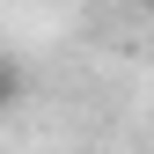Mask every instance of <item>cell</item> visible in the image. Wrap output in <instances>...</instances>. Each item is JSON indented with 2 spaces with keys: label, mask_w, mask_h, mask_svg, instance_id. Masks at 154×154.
I'll return each instance as SVG.
<instances>
[{
  "label": "cell",
  "mask_w": 154,
  "mask_h": 154,
  "mask_svg": "<svg viewBox=\"0 0 154 154\" xmlns=\"http://www.w3.org/2000/svg\"><path fill=\"white\" fill-rule=\"evenodd\" d=\"M147 8H154V0H147Z\"/></svg>",
  "instance_id": "obj_1"
}]
</instances>
